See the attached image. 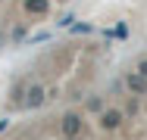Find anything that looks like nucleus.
I'll return each mask as SVG.
<instances>
[{"mask_svg":"<svg viewBox=\"0 0 147 140\" xmlns=\"http://www.w3.org/2000/svg\"><path fill=\"white\" fill-rule=\"evenodd\" d=\"M59 131H63L66 140L82 137V131H85V115H82V112H66L63 121H59Z\"/></svg>","mask_w":147,"mask_h":140,"instance_id":"obj_1","label":"nucleus"},{"mask_svg":"<svg viewBox=\"0 0 147 140\" xmlns=\"http://www.w3.org/2000/svg\"><path fill=\"white\" fill-rule=\"evenodd\" d=\"M97 121H100V128H103V131H116L119 125L125 121V112H122V109H116V106H110L103 115H97Z\"/></svg>","mask_w":147,"mask_h":140,"instance_id":"obj_2","label":"nucleus"},{"mask_svg":"<svg viewBox=\"0 0 147 140\" xmlns=\"http://www.w3.org/2000/svg\"><path fill=\"white\" fill-rule=\"evenodd\" d=\"M47 100H50V97H47V87H44V84H31L28 97H25V109H41Z\"/></svg>","mask_w":147,"mask_h":140,"instance_id":"obj_3","label":"nucleus"},{"mask_svg":"<svg viewBox=\"0 0 147 140\" xmlns=\"http://www.w3.org/2000/svg\"><path fill=\"white\" fill-rule=\"evenodd\" d=\"M125 87H128L131 97H147V78H144V75H138L135 69L125 75Z\"/></svg>","mask_w":147,"mask_h":140,"instance_id":"obj_4","label":"nucleus"},{"mask_svg":"<svg viewBox=\"0 0 147 140\" xmlns=\"http://www.w3.org/2000/svg\"><path fill=\"white\" fill-rule=\"evenodd\" d=\"M28 87H31L28 81H16L13 87H9V103H13V106H22V109H25V97H28Z\"/></svg>","mask_w":147,"mask_h":140,"instance_id":"obj_5","label":"nucleus"},{"mask_svg":"<svg viewBox=\"0 0 147 140\" xmlns=\"http://www.w3.org/2000/svg\"><path fill=\"white\" fill-rule=\"evenodd\" d=\"M85 109H88V112H94V115H103L110 106L103 103V97H100V93H91V97H88V103H85Z\"/></svg>","mask_w":147,"mask_h":140,"instance_id":"obj_6","label":"nucleus"},{"mask_svg":"<svg viewBox=\"0 0 147 140\" xmlns=\"http://www.w3.org/2000/svg\"><path fill=\"white\" fill-rule=\"evenodd\" d=\"M50 9V0H25V13H31V16H44Z\"/></svg>","mask_w":147,"mask_h":140,"instance_id":"obj_7","label":"nucleus"},{"mask_svg":"<svg viewBox=\"0 0 147 140\" xmlns=\"http://www.w3.org/2000/svg\"><path fill=\"white\" fill-rule=\"evenodd\" d=\"M122 112H125V115H138V112H141V97H128Z\"/></svg>","mask_w":147,"mask_h":140,"instance_id":"obj_8","label":"nucleus"},{"mask_svg":"<svg viewBox=\"0 0 147 140\" xmlns=\"http://www.w3.org/2000/svg\"><path fill=\"white\" fill-rule=\"evenodd\" d=\"M116 37H119V41H128V37H131V28H128V22H116Z\"/></svg>","mask_w":147,"mask_h":140,"instance_id":"obj_9","label":"nucleus"},{"mask_svg":"<svg viewBox=\"0 0 147 140\" xmlns=\"http://www.w3.org/2000/svg\"><path fill=\"white\" fill-rule=\"evenodd\" d=\"M69 31H72V34H91V31H94V25H91V22H75Z\"/></svg>","mask_w":147,"mask_h":140,"instance_id":"obj_10","label":"nucleus"},{"mask_svg":"<svg viewBox=\"0 0 147 140\" xmlns=\"http://www.w3.org/2000/svg\"><path fill=\"white\" fill-rule=\"evenodd\" d=\"M72 25H75V16H72V13H63L57 19V28H72Z\"/></svg>","mask_w":147,"mask_h":140,"instance_id":"obj_11","label":"nucleus"},{"mask_svg":"<svg viewBox=\"0 0 147 140\" xmlns=\"http://www.w3.org/2000/svg\"><path fill=\"white\" fill-rule=\"evenodd\" d=\"M50 37H53L50 31H38V34H31V37H28V47H31V44H44V41H50Z\"/></svg>","mask_w":147,"mask_h":140,"instance_id":"obj_12","label":"nucleus"},{"mask_svg":"<svg viewBox=\"0 0 147 140\" xmlns=\"http://www.w3.org/2000/svg\"><path fill=\"white\" fill-rule=\"evenodd\" d=\"M135 72H138V75H144V78H147V56H144V59H138V62H135Z\"/></svg>","mask_w":147,"mask_h":140,"instance_id":"obj_13","label":"nucleus"},{"mask_svg":"<svg viewBox=\"0 0 147 140\" xmlns=\"http://www.w3.org/2000/svg\"><path fill=\"white\" fill-rule=\"evenodd\" d=\"M9 37H13V41H16V44H19V41H22V37H25V28H22V25H16V28H13V34H9Z\"/></svg>","mask_w":147,"mask_h":140,"instance_id":"obj_14","label":"nucleus"},{"mask_svg":"<svg viewBox=\"0 0 147 140\" xmlns=\"http://www.w3.org/2000/svg\"><path fill=\"white\" fill-rule=\"evenodd\" d=\"M9 128V118H0V131H6Z\"/></svg>","mask_w":147,"mask_h":140,"instance_id":"obj_15","label":"nucleus"},{"mask_svg":"<svg viewBox=\"0 0 147 140\" xmlns=\"http://www.w3.org/2000/svg\"><path fill=\"white\" fill-rule=\"evenodd\" d=\"M3 44H6V37H3V34H0V47H3Z\"/></svg>","mask_w":147,"mask_h":140,"instance_id":"obj_16","label":"nucleus"}]
</instances>
